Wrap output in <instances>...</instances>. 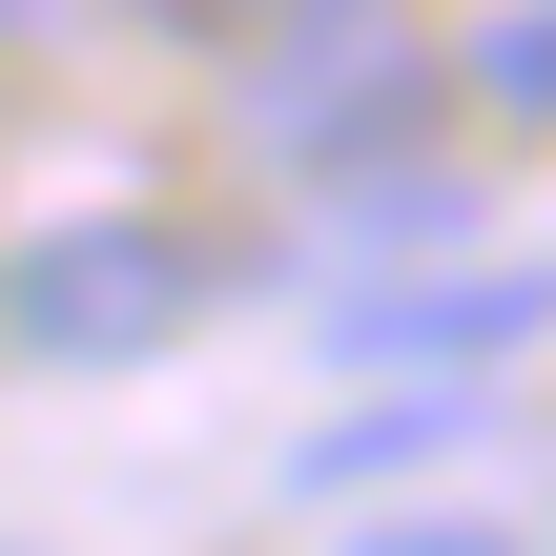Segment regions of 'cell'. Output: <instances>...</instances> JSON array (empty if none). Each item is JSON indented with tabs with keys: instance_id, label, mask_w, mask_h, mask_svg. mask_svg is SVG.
Instances as JSON below:
<instances>
[{
	"instance_id": "obj_1",
	"label": "cell",
	"mask_w": 556,
	"mask_h": 556,
	"mask_svg": "<svg viewBox=\"0 0 556 556\" xmlns=\"http://www.w3.org/2000/svg\"><path fill=\"white\" fill-rule=\"evenodd\" d=\"M206 330V248L165 227V206H83V227H41L21 268H0V351L21 371H144V351H186Z\"/></svg>"
},
{
	"instance_id": "obj_3",
	"label": "cell",
	"mask_w": 556,
	"mask_h": 556,
	"mask_svg": "<svg viewBox=\"0 0 556 556\" xmlns=\"http://www.w3.org/2000/svg\"><path fill=\"white\" fill-rule=\"evenodd\" d=\"M536 330H556V248H516V268H392V289L330 309V351H351L371 392H475V371L536 351Z\"/></svg>"
},
{
	"instance_id": "obj_4",
	"label": "cell",
	"mask_w": 556,
	"mask_h": 556,
	"mask_svg": "<svg viewBox=\"0 0 556 556\" xmlns=\"http://www.w3.org/2000/svg\"><path fill=\"white\" fill-rule=\"evenodd\" d=\"M475 433V392H371V413H330L309 454H289V495H392V475H433Z\"/></svg>"
},
{
	"instance_id": "obj_7",
	"label": "cell",
	"mask_w": 556,
	"mask_h": 556,
	"mask_svg": "<svg viewBox=\"0 0 556 556\" xmlns=\"http://www.w3.org/2000/svg\"><path fill=\"white\" fill-rule=\"evenodd\" d=\"M495 103H556V21H495Z\"/></svg>"
},
{
	"instance_id": "obj_5",
	"label": "cell",
	"mask_w": 556,
	"mask_h": 556,
	"mask_svg": "<svg viewBox=\"0 0 556 556\" xmlns=\"http://www.w3.org/2000/svg\"><path fill=\"white\" fill-rule=\"evenodd\" d=\"M330 206H351V248H454L475 227V165H433V124H413V144L330 165Z\"/></svg>"
},
{
	"instance_id": "obj_2",
	"label": "cell",
	"mask_w": 556,
	"mask_h": 556,
	"mask_svg": "<svg viewBox=\"0 0 556 556\" xmlns=\"http://www.w3.org/2000/svg\"><path fill=\"white\" fill-rule=\"evenodd\" d=\"M413 103H433V62H413V21L392 0H289L268 41H248V144L268 165H371V144H413Z\"/></svg>"
},
{
	"instance_id": "obj_6",
	"label": "cell",
	"mask_w": 556,
	"mask_h": 556,
	"mask_svg": "<svg viewBox=\"0 0 556 556\" xmlns=\"http://www.w3.org/2000/svg\"><path fill=\"white\" fill-rule=\"evenodd\" d=\"M330 556H536V536H516V516H351Z\"/></svg>"
}]
</instances>
